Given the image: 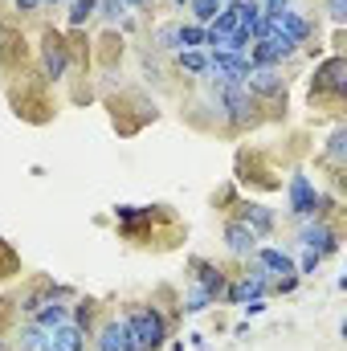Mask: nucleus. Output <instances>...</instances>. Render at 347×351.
Listing matches in <instances>:
<instances>
[{
  "label": "nucleus",
  "mask_w": 347,
  "mask_h": 351,
  "mask_svg": "<svg viewBox=\"0 0 347 351\" xmlns=\"http://www.w3.org/2000/svg\"><path fill=\"white\" fill-rule=\"evenodd\" d=\"M254 258H258V265L265 269V274H294V262H290V254L286 250H254Z\"/></svg>",
  "instance_id": "nucleus-13"
},
{
  "label": "nucleus",
  "mask_w": 347,
  "mask_h": 351,
  "mask_svg": "<svg viewBox=\"0 0 347 351\" xmlns=\"http://www.w3.org/2000/svg\"><path fill=\"white\" fill-rule=\"evenodd\" d=\"M119 4H123V12H139V8H143L147 0H119Z\"/></svg>",
  "instance_id": "nucleus-30"
},
{
  "label": "nucleus",
  "mask_w": 347,
  "mask_h": 351,
  "mask_svg": "<svg viewBox=\"0 0 347 351\" xmlns=\"http://www.w3.org/2000/svg\"><path fill=\"white\" fill-rule=\"evenodd\" d=\"M192 4V16H196V25H213L217 21V12L225 8L221 0H188Z\"/></svg>",
  "instance_id": "nucleus-20"
},
{
  "label": "nucleus",
  "mask_w": 347,
  "mask_h": 351,
  "mask_svg": "<svg viewBox=\"0 0 347 351\" xmlns=\"http://www.w3.org/2000/svg\"><path fill=\"white\" fill-rule=\"evenodd\" d=\"M49 335H53V348H58V351H82V348H86V343H82V335H86V331H82V327H74V323H62V327H58V331H49Z\"/></svg>",
  "instance_id": "nucleus-16"
},
{
  "label": "nucleus",
  "mask_w": 347,
  "mask_h": 351,
  "mask_svg": "<svg viewBox=\"0 0 347 351\" xmlns=\"http://www.w3.org/2000/svg\"><path fill=\"white\" fill-rule=\"evenodd\" d=\"M213 302H217V298H213L208 290H200V286H192V290L184 294V306H180V311H184V315H200V311H208Z\"/></svg>",
  "instance_id": "nucleus-17"
},
{
  "label": "nucleus",
  "mask_w": 347,
  "mask_h": 351,
  "mask_svg": "<svg viewBox=\"0 0 347 351\" xmlns=\"http://www.w3.org/2000/svg\"><path fill=\"white\" fill-rule=\"evenodd\" d=\"M176 29H180V25H160V29H156V45H160L164 53H180V37H176Z\"/></svg>",
  "instance_id": "nucleus-22"
},
{
  "label": "nucleus",
  "mask_w": 347,
  "mask_h": 351,
  "mask_svg": "<svg viewBox=\"0 0 347 351\" xmlns=\"http://www.w3.org/2000/svg\"><path fill=\"white\" fill-rule=\"evenodd\" d=\"M311 94L344 98V94H347V62H344V58H327V62L315 70V90H311Z\"/></svg>",
  "instance_id": "nucleus-4"
},
{
  "label": "nucleus",
  "mask_w": 347,
  "mask_h": 351,
  "mask_svg": "<svg viewBox=\"0 0 347 351\" xmlns=\"http://www.w3.org/2000/svg\"><path fill=\"white\" fill-rule=\"evenodd\" d=\"M176 66H180V74H188V78H204L208 53H204V49H180V53H176Z\"/></svg>",
  "instance_id": "nucleus-14"
},
{
  "label": "nucleus",
  "mask_w": 347,
  "mask_h": 351,
  "mask_svg": "<svg viewBox=\"0 0 347 351\" xmlns=\"http://www.w3.org/2000/svg\"><path fill=\"white\" fill-rule=\"evenodd\" d=\"M319 262H323V258L307 250V254H302V262L294 265V274H298V278H307V274H315V269H319Z\"/></svg>",
  "instance_id": "nucleus-24"
},
{
  "label": "nucleus",
  "mask_w": 347,
  "mask_h": 351,
  "mask_svg": "<svg viewBox=\"0 0 347 351\" xmlns=\"http://www.w3.org/2000/svg\"><path fill=\"white\" fill-rule=\"evenodd\" d=\"M237 221H241L246 229H254V233H270V229H274V213H270L265 204H246Z\"/></svg>",
  "instance_id": "nucleus-15"
},
{
  "label": "nucleus",
  "mask_w": 347,
  "mask_h": 351,
  "mask_svg": "<svg viewBox=\"0 0 347 351\" xmlns=\"http://www.w3.org/2000/svg\"><path fill=\"white\" fill-rule=\"evenodd\" d=\"M246 86H250V94H282V74H278V66H254Z\"/></svg>",
  "instance_id": "nucleus-11"
},
{
  "label": "nucleus",
  "mask_w": 347,
  "mask_h": 351,
  "mask_svg": "<svg viewBox=\"0 0 347 351\" xmlns=\"http://www.w3.org/2000/svg\"><path fill=\"white\" fill-rule=\"evenodd\" d=\"M344 156H347V131L339 127V131H335V135L327 139V160H331V164L339 168V164H344Z\"/></svg>",
  "instance_id": "nucleus-21"
},
{
  "label": "nucleus",
  "mask_w": 347,
  "mask_h": 351,
  "mask_svg": "<svg viewBox=\"0 0 347 351\" xmlns=\"http://www.w3.org/2000/svg\"><path fill=\"white\" fill-rule=\"evenodd\" d=\"M0 351H8V343H4V339H0Z\"/></svg>",
  "instance_id": "nucleus-31"
},
{
  "label": "nucleus",
  "mask_w": 347,
  "mask_h": 351,
  "mask_svg": "<svg viewBox=\"0 0 347 351\" xmlns=\"http://www.w3.org/2000/svg\"><path fill=\"white\" fill-rule=\"evenodd\" d=\"M66 70H70V53H66V45L58 37H49L45 49H41V74L49 82H58V78H66Z\"/></svg>",
  "instance_id": "nucleus-7"
},
{
  "label": "nucleus",
  "mask_w": 347,
  "mask_h": 351,
  "mask_svg": "<svg viewBox=\"0 0 347 351\" xmlns=\"http://www.w3.org/2000/svg\"><path fill=\"white\" fill-rule=\"evenodd\" d=\"M176 37H180V49H204V25H180L176 29Z\"/></svg>",
  "instance_id": "nucleus-18"
},
{
  "label": "nucleus",
  "mask_w": 347,
  "mask_h": 351,
  "mask_svg": "<svg viewBox=\"0 0 347 351\" xmlns=\"http://www.w3.org/2000/svg\"><path fill=\"white\" fill-rule=\"evenodd\" d=\"M327 12H331V21H344L347 16V0H327Z\"/></svg>",
  "instance_id": "nucleus-26"
},
{
  "label": "nucleus",
  "mask_w": 347,
  "mask_h": 351,
  "mask_svg": "<svg viewBox=\"0 0 347 351\" xmlns=\"http://www.w3.org/2000/svg\"><path fill=\"white\" fill-rule=\"evenodd\" d=\"M98 16L119 25V16H123V4H119V0H98Z\"/></svg>",
  "instance_id": "nucleus-23"
},
{
  "label": "nucleus",
  "mask_w": 347,
  "mask_h": 351,
  "mask_svg": "<svg viewBox=\"0 0 347 351\" xmlns=\"http://www.w3.org/2000/svg\"><path fill=\"white\" fill-rule=\"evenodd\" d=\"M94 12H98V0H70V16H66V21H70L74 29H82Z\"/></svg>",
  "instance_id": "nucleus-19"
},
{
  "label": "nucleus",
  "mask_w": 347,
  "mask_h": 351,
  "mask_svg": "<svg viewBox=\"0 0 347 351\" xmlns=\"http://www.w3.org/2000/svg\"><path fill=\"white\" fill-rule=\"evenodd\" d=\"M45 4H62V0H45Z\"/></svg>",
  "instance_id": "nucleus-32"
},
{
  "label": "nucleus",
  "mask_w": 347,
  "mask_h": 351,
  "mask_svg": "<svg viewBox=\"0 0 347 351\" xmlns=\"http://www.w3.org/2000/svg\"><path fill=\"white\" fill-rule=\"evenodd\" d=\"M298 245L302 250H311V254H319V258H331L335 250H339V233L327 225V221H307L302 229H298Z\"/></svg>",
  "instance_id": "nucleus-3"
},
{
  "label": "nucleus",
  "mask_w": 347,
  "mask_h": 351,
  "mask_svg": "<svg viewBox=\"0 0 347 351\" xmlns=\"http://www.w3.org/2000/svg\"><path fill=\"white\" fill-rule=\"evenodd\" d=\"M143 213H147V208H139V204H119V208H115V221L131 225V221H135V217H143Z\"/></svg>",
  "instance_id": "nucleus-25"
},
{
  "label": "nucleus",
  "mask_w": 347,
  "mask_h": 351,
  "mask_svg": "<svg viewBox=\"0 0 347 351\" xmlns=\"http://www.w3.org/2000/svg\"><path fill=\"white\" fill-rule=\"evenodd\" d=\"M290 213L298 221H311L319 213V192H315V184L307 176H290Z\"/></svg>",
  "instance_id": "nucleus-5"
},
{
  "label": "nucleus",
  "mask_w": 347,
  "mask_h": 351,
  "mask_svg": "<svg viewBox=\"0 0 347 351\" xmlns=\"http://www.w3.org/2000/svg\"><path fill=\"white\" fill-rule=\"evenodd\" d=\"M192 269H196V286H200V290H208L213 298H221V294H225V274H221L213 262H200V258H196Z\"/></svg>",
  "instance_id": "nucleus-12"
},
{
  "label": "nucleus",
  "mask_w": 347,
  "mask_h": 351,
  "mask_svg": "<svg viewBox=\"0 0 347 351\" xmlns=\"http://www.w3.org/2000/svg\"><path fill=\"white\" fill-rule=\"evenodd\" d=\"M12 4H16V12H37L45 0H12Z\"/></svg>",
  "instance_id": "nucleus-29"
},
{
  "label": "nucleus",
  "mask_w": 347,
  "mask_h": 351,
  "mask_svg": "<svg viewBox=\"0 0 347 351\" xmlns=\"http://www.w3.org/2000/svg\"><path fill=\"white\" fill-rule=\"evenodd\" d=\"M258 4H261V12H265V16H278V12L286 8V0H258Z\"/></svg>",
  "instance_id": "nucleus-27"
},
{
  "label": "nucleus",
  "mask_w": 347,
  "mask_h": 351,
  "mask_svg": "<svg viewBox=\"0 0 347 351\" xmlns=\"http://www.w3.org/2000/svg\"><path fill=\"white\" fill-rule=\"evenodd\" d=\"M94 348H98V351H135V348H131V331H127V323H123V319L102 323V331H98Z\"/></svg>",
  "instance_id": "nucleus-10"
},
{
  "label": "nucleus",
  "mask_w": 347,
  "mask_h": 351,
  "mask_svg": "<svg viewBox=\"0 0 347 351\" xmlns=\"http://www.w3.org/2000/svg\"><path fill=\"white\" fill-rule=\"evenodd\" d=\"M225 250L237 254V258H254V250H258V233L246 229L241 221H229V225H225Z\"/></svg>",
  "instance_id": "nucleus-9"
},
{
  "label": "nucleus",
  "mask_w": 347,
  "mask_h": 351,
  "mask_svg": "<svg viewBox=\"0 0 347 351\" xmlns=\"http://www.w3.org/2000/svg\"><path fill=\"white\" fill-rule=\"evenodd\" d=\"M127 331H131V348L135 351H160L168 339V327H164V315L156 306H135L127 319Z\"/></svg>",
  "instance_id": "nucleus-1"
},
{
  "label": "nucleus",
  "mask_w": 347,
  "mask_h": 351,
  "mask_svg": "<svg viewBox=\"0 0 347 351\" xmlns=\"http://www.w3.org/2000/svg\"><path fill=\"white\" fill-rule=\"evenodd\" d=\"M274 21V29L282 33V37H290L294 45H302V41H311V33H315V25L302 16V12H294V8H282L278 16H270Z\"/></svg>",
  "instance_id": "nucleus-6"
},
{
  "label": "nucleus",
  "mask_w": 347,
  "mask_h": 351,
  "mask_svg": "<svg viewBox=\"0 0 347 351\" xmlns=\"http://www.w3.org/2000/svg\"><path fill=\"white\" fill-rule=\"evenodd\" d=\"M172 4H188V0H172Z\"/></svg>",
  "instance_id": "nucleus-33"
},
{
  "label": "nucleus",
  "mask_w": 347,
  "mask_h": 351,
  "mask_svg": "<svg viewBox=\"0 0 347 351\" xmlns=\"http://www.w3.org/2000/svg\"><path fill=\"white\" fill-rule=\"evenodd\" d=\"M265 286H270V274H265L261 265H254V269H250L237 286H229L225 294H229V302H237V306H241L246 298H261V294H265Z\"/></svg>",
  "instance_id": "nucleus-8"
},
{
  "label": "nucleus",
  "mask_w": 347,
  "mask_h": 351,
  "mask_svg": "<svg viewBox=\"0 0 347 351\" xmlns=\"http://www.w3.org/2000/svg\"><path fill=\"white\" fill-rule=\"evenodd\" d=\"M241 311H246V315H261V311H265V298H246Z\"/></svg>",
  "instance_id": "nucleus-28"
},
{
  "label": "nucleus",
  "mask_w": 347,
  "mask_h": 351,
  "mask_svg": "<svg viewBox=\"0 0 347 351\" xmlns=\"http://www.w3.org/2000/svg\"><path fill=\"white\" fill-rule=\"evenodd\" d=\"M217 102H221V119L225 123H233V127H250L254 123L258 98L250 94V86H221L217 90Z\"/></svg>",
  "instance_id": "nucleus-2"
}]
</instances>
